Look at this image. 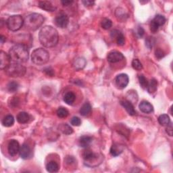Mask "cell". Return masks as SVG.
Segmentation results:
<instances>
[{
    "instance_id": "1",
    "label": "cell",
    "mask_w": 173,
    "mask_h": 173,
    "mask_svg": "<svg viewBox=\"0 0 173 173\" xmlns=\"http://www.w3.org/2000/svg\"><path fill=\"white\" fill-rule=\"evenodd\" d=\"M39 41L45 48H53L56 46L59 40L58 32L52 26L43 27L39 34Z\"/></svg>"
},
{
    "instance_id": "2",
    "label": "cell",
    "mask_w": 173,
    "mask_h": 173,
    "mask_svg": "<svg viewBox=\"0 0 173 173\" xmlns=\"http://www.w3.org/2000/svg\"><path fill=\"white\" fill-rule=\"evenodd\" d=\"M9 55L11 60L16 63L26 62L28 60V51L27 47L23 44H16L10 50Z\"/></svg>"
},
{
    "instance_id": "3",
    "label": "cell",
    "mask_w": 173,
    "mask_h": 173,
    "mask_svg": "<svg viewBox=\"0 0 173 173\" xmlns=\"http://www.w3.org/2000/svg\"><path fill=\"white\" fill-rule=\"evenodd\" d=\"M44 22V18L40 14L32 13L28 14L24 20V25L27 29L35 31L38 29Z\"/></svg>"
},
{
    "instance_id": "4",
    "label": "cell",
    "mask_w": 173,
    "mask_h": 173,
    "mask_svg": "<svg viewBox=\"0 0 173 173\" xmlns=\"http://www.w3.org/2000/svg\"><path fill=\"white\" fill-rule=\"evenodd\" d=\"M49 54L48 52L43 48L35 49L31 54L32 62L39 66L45 64L49 61Z\"/></svg>"
},
{
    "instance_id": "5",
    "label": "cell",
    "mask_w": 173,
    "mask_h": 173,
    "mask_svg": "<svg viewBox=\"0 0 173 173\" xmlns=\"http://www.w3.org/2000/svg\"><path fill=\"white\" fill-rule=\"evenodd\" d=\"M6 73L11 77H20L26 73V68L20 63H11L5 69Z\"/></svg>"
},
{
    "instance_id": "6",
    "label": "cell",
    "mask_w": 173,
    "mask_h": 173,
    "mask_svg": "<svg viewBox=\"0 0 173 173\" xmlns=\"http://www.w3.org/2000/svg\"><path fill=\"white\" fill-rule=\"evenodd\" d=\"M7 27L11 31H17L20 30L24 24V20L20 15H14L8 18L6 22Z\"/></svg>"
},
{
    "instance_id": "7",
    "label": "cell",
    "mask_w": 173,
    "mask_h": 173,
    "mask_svg": "<svg viewBox=\"0 0 173 173\" xmlns=\"http://www.w3.org/2000/svg\"><path fill=\"white\" fill-rule=\"evenodd\" d=\"M129 78L127 74H118L115 79V82L118 88L124 89L129 84Z\"/></svg>"
},
{
    "instance_id": "8",
    "label": "cell",
    "mask_w": 173,
    "mask_h": 173,
    "mask_svg": "<svg viewBox=\"0 0 173 173\" xmlns=\"http://www.w3.org/2000/svg\"><path fill=\"white\" fill-rule=\"evenodd\" d=\"M55 23L57 26L61 28H66L69 23V18L66 14H60L56 18Z\"/></svg>"
},
{
    "instance_id": "9",
    "label": "cell",
    "mask_w": 173,
    "mask_h": 173,
    "mask_svg": "<svg viewBox=\"0 0 173 173\" xmlns=\"http://www.w3.org/2000/svg\"><path fill=\"white\" fill-rule=\"evenodd\" d=\"M20 145L16 140L12 139L9 142L8 150L11 156H15L20 152Z\"/></svg>"
},
{
    "instance_id": "10",
    "label": "cell",
    "mask_w": 173,
    "mask_h": 173,
    "mask_svg": "<svg viewBox=\"0 0 173 173\" xmlns=\"http://www.w3.org/2000/svg\"><path fill=\"white\" fill-rule=\"evenodd\" d=\"M124 56L122 53L117 51H112L108 54L107 59L110 63H116L124 59Z\"/></svg>"
},
{
    "instance_id": "11",
    "label": "cell",
    "mask_w": 173,
    "mask_h": 173,
    "mask_svg": "<svg viewBox=\"0 0 173 173\" xmlns=\"http://www.w3.org/2000/svg\"><path fill=\"white\" fill-rule=\"evenodd\" d=\"M11 57L9 54H7L6 52L1 51L0 52V68L2 70L6 69L9 65L11 64Z\"/></svg>"
},
{
    "instance_id": "12",
    "label": "cell",
    "mask_w": 173,
    "mask_h": 173,
    "mask_svg": "<svg viewBox=\"0 0 173 173\" xmlns=\"http://www.w3.org/2000/svg\"><path fill=\"white\" fill-rule=\"evenodd\" d=\"M111 37L116 39L117 44L118 45H124L125 43V37L120 31L114 30L111 32Z\"/></svg>"
},
{
    "instance_id": "13",
    "label": "cell",
    "mask_w": 173,
    "mask_h": 173,
    "mask_svg": "<svg viewBox=\"0 0 173 173\" xmlns=\"http://www.w3.org/2000/svg\"><path fill=\"white\" fill-rule=\"evenodd\" d=\"M120 104L127 110L128 114L131 116H134L136 114V111L132 103L129 100H122L120 102Z\"/></svg>"
},
{
    "instance_id": "14",
    "label": "cell",
    "mask_w": 173,
    "mask_h": 173,
    "mask_svg": "<svg viewBox=\"0 0 173 173\" xmlns=\"http://www.w3.org/2000/svg\"><path fill=\"white\" fill-rule=\"evenodd\" d=\"M139 108V110L145 114H150L154 110L153 106L150 102H147V101H143V102H141Z\"/></svg>"
},
{
    "instance_id": "15",
    "label": "cell",
    "mask_w": 173,
    "mask_h": 173,
    "mask_svg": "<svg viewBox=\"0 0 173 173\" xmlns=\"http://www.w3.org/2000/svg\"><path fill=\"white\" fill-rule=\"evenodd\" d=\"M124 146L121 145V144L114 143L112 146L110 148V154L112 156L114 157L118 156L122 153V151H124Z\"/></svg>"
},
{
    "instance_id": "16",
    "label": "cell",
    "mask_w": 173,
    "mask_h": 173,
    "mask_svg": "<svg viewBox=\"0 0 173 173\" xmlns=\"http://www.w3.org/2000/svg\"><path fill=\"white\" fill-rule=\"evenodd\" d=\"M82 157L86 162H93L97 158V156L91 150L86 148V150H85L82 152Z\"/></svg>"
},
{
    "instance_id": "17",
    "label": "cell",
    "mask_w": 173,
    "mask_h": 173,
    "mask_svg": "<svg viewBox=\"0 0 173 173\" xmlns=\"http://www.w3.org/2000/svg\"><path fill=\"white\" fill-rule=\"evenodd\" d=\"M39 6L42 10H44L47 12H54L56 8L52 3L48 1H41L39 2Z\"/></svg>"
},
{
    "instance_id": "18",
    "label": "cell",
    "mask_w": 173,
    "mask_h": 173,
    "mask_svg": "<svg viewBox=\"0 0 173 173\" xmlns=\"http://www.w3.org/2000/svg\"><path fill=\"white\" fill-rule=\"evenodd\" d=\"M20 156L23 159H27L31 155L30 147L27 144L24 143L20 149Z\"/></svg>"
},
{
    "instance_id": "19",
    "label": "cell",
    "mask_w": 173,
    "mask_h": 173,
    "mask_svg": "<svg viewBox=\"0 0 173 173\" xmlns=\"http://www.w3.org/2000/svg\"><path fill=\"white\" fill-rule=\"evenodd\" d=\"M92 142V137L89 136H82L79 139V145L84 148H87Z\"/></svg>"
},
{
    "instance_id": "20",
    "label": "cell",
    "mask_w": 173,
    "mask_h": 173,
    "mask_svg": "<svg viewBox=\"0 0 173 173\" xmlns=\"http://www.w3.org/2000/svg\"><path fill=\"white\" fill-rule=\"evenodd\" d=\"M29 115L27 112H21L18 114L16 116L17 121L20 124L27 123L28 120H29Z\"/></svg>"
},
{
    "instance_id": "21",
    "label": "cell",
    "mask_w": 173,
    "mask_h": 173,
    "mask_svg": "<svg viewBox=\"0 0 173 173\" xmlns=\"http://www.w3.org/2000/svg\"><path fill=\"white\" fill-rule=\"evenodd\" d=\"M76 95L73 92L68 91L64 96V101L68 105H72L75 101Z\"/></svg>"
},
{
    "instance_id": "22",
    "label": "cell",
    "mask_w": 173,
    "mask_h": 173,
    "mask_svg": "<svg viewBox=\"0 0 173 173\" xmlns=\"http://www.w3.org/2000/svg\"><path fill=\"white\" fill-rule=\"evenodd\" d=\"M14 123V118L12 115H7L2 120V124L6 127H10Z\"/></svg>"
},
{
    "instance_id": "23",
    "label": "cell",
    "mask_w": 173,
    "mask_h": 173,
    "mask_svg": "<svg viewBox=\"0 0 173 173\" xmlns=\"http://www.w3.org/2000/svg\"><path fill=\"white\" fill-rule=\"evenodd\" d=\"M46 169L49 172H56L59 171V165L55 161H50L47 164Z\"/></svg>"
},
{
    "instance_id": "24",
    "label": "cell",
    "mask_w": 173,
    "mask_h": 173,
    "mask_svg": "<svg viewBox=\"0 0 173 173\" xmlns=\"http://www.w3.org/2000/svg\"><path fill=\"white\" fill-rule=\"evenodd\" d=\"M86 64V61L85 58L83 57H78V58L76 59L74 62V66L77 70H80L83 68Z\"/></svg>"
},
{
    "instance_id": "25",
    "label": "cell",
    "mask_w": 173,
    "mask_h": 173,
    "mask_svg": "<svg viewBox=\"0 0 173 173\" xmlns=\"http://www.w3.org/2000/svg\"><path fill=\"white\" fill-rule=\"evenodd\" d=\"M59 129L64 135H70L73 133V129L68 124H61L59 126Z\"/></svg>"
},
{
    "instance_id": "26",
    "label": "cell",
    "mask_w": 173,
    "mask_h": 173,
    "mask_svg": "<svg viewBox=\"0 0 173 173\" xmlns=\"http://www.w3.org/2000/svg\"><path fill=\"white\" fill-rule=\"evenodd\" d=\"M153 22V23L156 24L157 26L160 28V27L163 26V25L165 24L166 23V19L164 16L162 15H156L155 16L154 19L151 20Z\"/></svg>"
},
{
    "instance_id": "27",
    "label": "cell",
    "mask_w": 173,
    "mask_h": 173,
    "mask_svg": "<svg viewBox=\"0 0 173 173\" xmlns=\"http://www.w3.org/2000/svg\"><path fill=\"white\" fill-rule=\"evenodd\" d=\"M91 112V106L89 103H85L84 105H82L80 110V114L82 116H86Z\"/></svg>"
},
{
    "instance_id": "28",
    "label": "cell",
    "mask_w": 173,
    "mask_h": 173,
    "mask_svg": "<svg viewBox=\"0 0 173 173\" xmlns=\"http://www.w3.org/2000/svg\"><path fill=\"white\" fill-rule=\"evenodd\" d=\"M158 122L162 126H167L171 123V119L167 114H162L158 118Z\"/></svg>"
},
{
    "instance_id": "29",
    "label": "cell",
    "mask_w": 173,
    "mask_h": 173,
    "mask_svg": "<svg viewBox=\"0 0 173 173\" xmlns=\"http://www.w3.org/2000/svg\"><path fill=\"white\" fill-rule=\"evenodd\" d=\"M158 87V82L155 78H152L147 86V91L150 93H152L156 91Z\"/></svg>"
},
{
    "instance_id": "30",
    "label": "cell",
    "mask_w": 173,
    "mask_h": 173,
    "mask_svg": "<svg viewBox=\"0 0 173 173\" xmlns=\"http://www.w3.org/2000/svg\"><path fill=\"white\" fill-rule=\"evenodd\" d=\"M116 18L120 20H125V18L128 17V14L122 8H118L116 10Z\"/></svg>"
},
{
    "instance_id": "31",
    "label": "cell",
    "mask_w": 173,
    "mask_h": 173,
    "mask_svg": "<svg viewBox=\"0 0 173 173\" xmlns=\"http://www.w3.org/2000/svg\"><path fill=\"white\" fill-rule=\"evenodd\" d=\"M56 114H57V116L59 118H66L68 116L69 112H68V110H66L65 108L60 107L58 108V109H57V110L56 112Z\"/></svg>"
},
{
    "instance_id": "32",
    "label": "cell",
    "mask_w": 173,
    "mask_h": 173,
    "mask_svg": "<svg viewBox=\"0 0 173 173\" xmlns=\"http://www.w3.org/2000/svg\"><path fill=\"white\" fill-rule=\"evenodd\" d=\"M102 27L105 30H108L112 26V22L109 19H103L101 22Z\"/></svg>"
},
{
    "instance_id": "33",
    "label": "cell",
    "mask_w": 173,
    "mask_h": 173,
    "mask_svg": "<svg viewBox=\"0 0 173 173\" xmlns=\"http://www.w3.org/2000/svg\"><path fill=\"white\" fill-rule=\"evenodd\" d=\"M138 78H139V84L141 86V87L143 89H147V86H148L149 84V82L147 81V79L142 74L139 75Z\"/></svg>"
},
{
    "instance_id": "34",
    "label": "cell",
    "mask_w": 173,
    "mask_h": 173,
    "mask_svg": "<svg viewBox=\"0 0 173 173\" xmlns=\"http://www.w3.org/2000/svg\"><path fill=\"white\" fill-rule=\"evenodd\" d=\"M19 84L17 83L16 82H10L8 85V91H10V93H14L16 92L18 89H19Z\"/></svg>"
},
{
    "instance_id": "35",
    "label": "cell",
    "mask_w": 173,
    "mask_h": 173,
    "mask_svg": "<svg viewBox=\"0 0 173 173\" xmlns=\"http://www.w3.org/2000/svg\"><path fill=\"white\" fill-rule=\"evenodd\" d=\"M132 66L137 70H141L143 68V65L138 59H134L133 60Z\"/></svg>"
},
{
    "instance_id": "36",
    "label": "cell",
    "mask_w": 173,
    "mask_h": 173,
    "mask_svg": "<svg viewBox=\"0 0 173 173\" xmlns=\"http://www.w3.org/2000/svg\"><path fill=\"white\" fill-rule=\"evenodd\" d=\"M71 124L73 126H76V127H78L81 124V119L77 116H74L73 118L71 119Z\"/></svg>"
},
{
    "instance_id": "37",
    "label": "cell",
    "mask_w": 173,
    "mask_h": 173,
    "mask_svg": "<svg viewBox=\"0 0 173 173\" xmlns=\"http://www.w3.org/2000/svg\"><path fill=\"white\" fill-rule=\"evenodd\" d=\"M155 55H156V57H157L158 59H162V57H164L165 56V53L164 52L162 51V49H160V48H158L156 50V52H155Z\"/></svg>"
},
{
    "instance_id": "38",
    "label": "cell",
    "mask_w": 173,
    "mask_h": 173,
    "mask_svg": "<svg viewBox=\"0 0 173 173\" xmlns=\"http://www.w3.org/2000/svg\"><path fill=\"white\" fill-rule=\"evenodd\" d=\"M146 46L149 49H151L152 47L154 44V39L153 37H148L147 38L146 41Z\"/></svg>"
},
{
    "instance_id": "39",
    "label": "cell",
    "mask_w": 173,
    "mask_h": 173,
    "mask_svg": "<svg viewBox=\"0 0 173 173\" xmlns=\"http://www.w3.org/2000/svg\"><path fill=\"white\" fill-rule=\"evenodd\" d=\"M158 29H159V27H158L156 24H155L152 21L151 22V23H150V30L151 31L154 32V33H155V32H156Z\"/></svg>"
},
{
    "instance_id": "40",
    "label": "cell",
    "mask_w": 173,
    "mask_h": 173,
    "mask_svg": "<svg viewBox=\"0 0 173 173\" xmlns=\"http://www.w3.org/2000/svg\"><path fill=\"white\" fill-rule=\"evenodd\" d=\"M166 131L168 133V134L170 136H172V133H173V128H172V123L171 122L170 124H168L167 126V128H166Z\"/></svg>"
},
{
    "instance_id": "41",
    "label": "cell",
    "mask_w": 173,
    "mask_h": 173,
    "mask_svg": "<svg viewBox=\"0 0 173 173\" xmlns=\"http://www.w3.org/2000/svg\"><path fill=\"white\" fill-rule=\"evenodd\" d=\"M82 3L86 6V7H89V6H92L93 4L95 3L94 1H91V0H85V1H82Z\"/></svg>"
},
{
    "instance_id": "42",
    "label": "cell",
    "mask_w": 173,
    "mask_h": 173,
    "mask_svg": "<svg viewBox=\"0 0 173 173\" xmlns=\"http://www.w3.org/2000/svg\"><path fill=\"white\" fill-rule=\"evenodd\" d=\"M74 161H75V160L74 158H73L72 156H69V157L66 158V163L68 164H73V163H74Z\"/></svg>"
},
{
    "instance_id": "43",
    "label": "cell",
    "mask_w": 173,
    "mask_h": 173,
    "mask_svg": "<svg viewBox=\"0 0 173 173\" xmlns=\"http://www.w3.org/2000/svg\"><path fill=\"white\" fill-rule=\"evenodd\" d=\"M144 30H143V28L141 27H139L138 28V29H137V34L139 35V37H142L144 35Z\"/></svg>"
},
{
    "instance_id": "44",
    "label": "cell",
    "mask_w": 173,
    "mask_h": 173,
    "mask_svg": "<svg viewBox=\"0 0 173 173\" xmlns=\"http://www.w3.org/2000/svg\"><path fill=\"white\" fill-rule=\"evenodd\" d=\"M44 71L47 73V74H48L49 76H53L54 74V73L52 69H51L50 68H47L44 70Z\"/></svg>"
},
{
    "instance_id": "45",
    "label": "cell",
    "mask_w": 173,
    "mask_h": 173,
    "mask_svg": "<svg viewBox=\"0 0 173 173\" xmlns=\"http://www.w3.org/2000/svg\"><path fill=\"white\" fill-rule=\"evenodd\" d=\"M73 2V1H62V3L64 6H69L70 4H71Z\"/></svg>"
},
{
    "instance_id": "46",
    "label": "cell",
    "mask_w": 173,
    "mask_h": 173,
    "mask_svg": "<svg viewBox=\"0 0 173 173\" xmlns=\"http://www.w3.org/2000/svg\"><path fill=\"white\" fill-rule=\"evenodd\" d=\"M0 40H1V43H3L6 41V37H4V36L1 35L0 36Z\"/></svg>"
}]
</instances>
